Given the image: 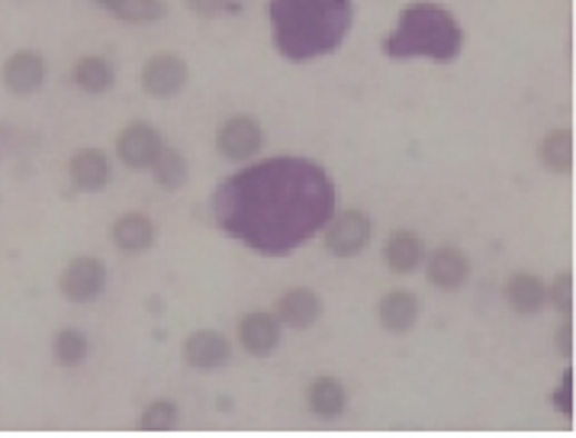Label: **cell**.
<instances>
[{
	"instance_id": "6da1fadb",
	"label": "cell",
	"mask_w": 576,
	"mask_h": 438,
	"mask_svg": "<svg viewBox=\"0 0 576 438\" xmlns=\"http://www.w3.org/2000/svg\"><path fill=\"white\" fill-rule=\"evenodd\" d=\"M335 213L329 171L300 156H280L236 171L212 193L216 226L245 249L280 258L316 239Z\"/></svg>"
},
{
	"instance_id": "7a4b0ae2",
	"label": "cell",
	"mask_w": 576,
	"mask_h": 438,
	"mask_svg": "<svg viewBox=\"0 0 576 438\" xmlns=\"http://www.w3.org/2000/svg\"><path fill=\"white\" fill-rule=\"evenodd\" d=\"M274 49L290 62H312L335 52L355 23V0H271Z\"/></svg>"
},
{
	"instance_id": "3957f363",
	"label": "cell",
	"mask_w": 576,
	"mask_h": 438,
	"mask_svg": "<svg viewBox=\"0 0 576 438\" xmlns=\"http://www.w3.org/2000/svg\"><path fill=\"white\" fill-rule=\"evenodd\" d=\"M464 49V27L457 17L431 0H416L399 10L396 27L384 39V56L396 62L428 59V62H455Z\"/></svg>"
},
{
	"instance_id": "277c9868",
	"label": "cell",
	"mask_w": 576,
	"mask_h": 438,
	"mask_svg": "<svg viewBox=\"0 0 576 438\" xmlns=\"http://www.w3.org/2000/svg\"><path fill=\"white\" fill-rule=\"evenodd\" d=\"M322 239H326V251L332 258H341V261L358 258L374 239V219H370V213L355 210V207L351 210H335L332 219L322 229Z\"/></svg>"
},
{
	"instance_id": "5b68a950",
	"label": "cell",
	"mask_w": 576,
	"mask_h": 438,
	"mask_svg": "<svg viewBox=\"0 0 576 438\" xmlns=\"http://www.w3.org/2000/svg\"><path fill=\"white\" fill-rule=\"evenodd\" d=\"M110 271L97 255H78L64 265L59 278V290L71 303H93L107 293Z\"/></svg>"
},
{
	"instance_id": "8992f818",
	"label": "cell",
	"mask_w": 576,
	"mask_h": 438,
	"mask_svg": "<svg viewBox=\"0 0 576 438\" xmlns=\"http://www.w3.org/2000/svg\"><path fill=\"white\" fill-rule=\"evenodd\" d=\"M265 149V129L255 117L248 113H236L229 117L226 123H219L216 129V152L226 158V161H236L245 165Z\"/></svg>"
},
{
	"instance_id": "52a82bcc",
	"label": "cell",
	"mask_w": 576,
	"mask_h": 438,
	"mask_svg": "<svg viewBox=\"0 0 576 438\" xmlns=\"http://www.w3.org/2000/svg\"><path fill=\"white\" fill-rule=\"evenodd\" d=\"M139 81H142V91L155 97V100H171V97H178L187 88L190 68L175 52H158V56H152L149 62L142 64Z\"/></svg>"
},
{
	"instance_id": "ba28073f",
	"label": "cell",
	"mask_w": 576,
	"mask_h": 438,
	"mask_svg": "<svg viewBox=\"0 0 576 438\" xmlns=\"http://www.w3.org/2000/svg\"><path fill=\"white\" fill-rule=\"evenodd\" d=\"M183 365L193 371H222L232 361V342L219 329H193L181 345Z\"/></svg>"
},
{
	"instance_id": "9c48e42d",
	"label": "cell",
	"mask_w": 576,
	"mask_h": 438,
	"mask_svg": "<svg viewBox=\"0 0 576 438\" xmlns=\"http://www.w3.org/2000/svg\"><path fill=\"white\" fill-rule=\"evenodd\" d=\"M423 265L428 283L441 293H457L470 281V271H474L467 251H460L457 246H438V249L425 251Z\"/></svg>"
},
{
	"instance_id": "30bf717a",
	"label": "cell",
	"mask_w": 576,
	"mask_h": 438,
	"mask_svg": "<svg viewBox=\"0 0 576 438\" xmlns=\"http://www.w3.org/2000/svg\"><path fill=\"white\" fill-rule=\"evenodd\" d=\"M161 149H165L161 132L152 123H142V120L122 126L120 136H117V158L129 171H149V165L158 158Z\"/></svg>"
},
{
	"instance_id": "8fae6325",
	"label": "cell",
	"mask_w": 576,
	"mask_h": 438,
	"mask_svg": "<svg viewBox=\"0 0 576 438\" xmlns=\"http://www.w3.org/2000/svg\"><path fill=\"white\" fill-rule=\"evenodd\" d=\"M322 310H326V303L312 287H287L274 303L277 322L287 329H297V332L312 329L322 319Z\"/></svg>"
},
{
	"instance_id": "7c38bea8",
	"label": "cell",
	"mask_w": 576,
	"mask_h": 438,
	"mask_svg": "<svg viewBox=\"0 0 576 438\" xmlns=\"http://www.w3.org/2000/svg\"><path fill=\"white\" fill-rule=\"evenodd\" d=\"M46 74H49V68H46V59L36 52V49H20V52H13L3 68H0V81H3V88L10 91V94H36L42 84H46Z\"/></svg>"
},
{
	"instance_id": "4fadbf2b",
	"label": "cell",
	"mask_w": 576,
	"mask_h": 438,
	"mask_svg": "<svg viewBox=\"0 0 576 438\" xmlns=\"http://www.w3.org/2000/svg\"><path fill=\"white\" fill-rule=\"evenodd\" d=\"M348 400H351V397H348V387H345L341 377L319 375L306 384V409H309L316 419H322V422L341 419V416L348 412Z\"/></svg>"
},
{
	"instance_id": "5bb4252c",
	"label": "cell",
	"mask_w": 576,
	"mask_h": 438,
	"mask_svg": "<svg viewBox=\"0 0 576 438\" xmlns=\"http://www.w3.org/2000/svg\"><path fill=\"white\" fill-rule=\"evenodd\" d=\"M374 316H377L380 329H387L394 336H406L416 329V322L423 316V300L413 290H390L387 297L377 300Z\"/></svg>"
},
{
	"instance_id": "9a60e30c",
	"label": "cell",
	"mask_w": 576,
	"mask_h": 438,
	"mask_svg": "<svg viewBox=\"0 0 576 438\" xmlns=\"http://www.w3.org/2000/svg\"><path fill=\"white\" fill-rule=\"evenodd\" d=\"M68 178L71 185L85 193H100L110 188L113 181V165L110 156L103 149H78L75 156L68 158Z\"/></svg>"
},
{
	"instance_id": "2e32d148",
	"label": "cell",
	"mask_w": 576,
	"mask_h": 438,
	"mask_svg": "<svg viewBox=\"0 0 576 438\" xmlns=\"http://www.w3.org/2000/svg\"><path fill=\"white\" fill-rule=\"evenodd\" d=\"M280 322L268 310H251L239 319V345L251 358H271L280 345Z\"/></svg>"
},
{
	"instance_id": "e0dca14e",
	"label": "cell",
	"mask_w": 576,
	"mask_h": 438,
	"mask_svg": "<svg viewBox=\"0 0 576 438\" xmlns=\"http://www.w3.org/2000/svg\"><path fill=\"white\" fill-rule=\"evenodd\" d=\"M110 239L122 255H142L155 246V222L149 213H139V210H129L120 213L110 226Z\"/></svg>"
},
{
	"instance_id": "ac0fdd59",
	"label": "cell",
	"mask_w": 576,
	"mask_h": 438,
	"mask_svg": "<svg viewBox=\"0 0 576 438\" xmlns=\"http://www.w3.org/2000/svg\"><path fill=\"white\" fill-rule=\"evenodd\" d=\"M384 261L394 275H416L425 261V242L413 229H396L384 242Z\"/></svg>"
},
{
	"instance_id": "d6986e66",
	"label": "cell",
	"mask_w": 576,
	"mask_h": 438,
	"mask_svg": "<svg viewBox=\"0 0 576 438\" xmlns=\"http://www.w3.org/2000/svg\"><path fill=\"white\" fill-rule=\"evenodd\" d=\"M503 297L518 316H535L547 307V283L532 271H516L503 283Z\"/></svg>"
},
{
	"instance_id": "ffe728a7",
	"label": "cell",
	"mask_w": 576,
	"mask_h": 438,
	"mask_svg": "<svg viewBox=\"0 0 576 438\" xmlns=\"http://www.w3.org/2000/svg\"><path fill=\"white\" fill-rule=\"evenodd\" d=\"M538 158L550 175H570L574 171V129H567V126L550 129L538 146Z\"/></svg>"
},
{
	"instance_id": "44dd1931",
	"label": "cell",
	"mask_w": 576,
	"mask_h": 438,
	"mask_svg": "<svg viewBox=\"0 0 576 438\" xmlns=\"http://www.w3.org/2000/svg\"><path fill=\"white\" fill-rule=\"evenodd\" d=\"M71 78H75V84H78L85 94H107V91L117 84L113 64L107 62V59H100V56H85V59H78Z\"/></svg>"
},
{
	"instance_id": "7402d4cb",
	"label": "cell",
	"mask_w": 576,
	"mask_h": 438,
	"mask_svg": "<svg viewBox=\"0 0 576 438\" xmlns=\"http://www.w3.org/2000/svg\"><path fill=\"white\" fill-rule=\"evenodd\" d=\"M52 358L61 368H81L91 358V336L78 326L61 329L59 336L52 339Z\"/></svg>"
},
{
	"instance_id": "603a6c76",
	"label": "cell",
	"mask_w": 576,
	"mask_h": 438,
	"mask_svg": "<svg viewBox=\"0 0 576 438\" xmlns=\"http://www.w3.org/2000/svg\"><path fill=\"white\" fill-rule=\"evenodd\" d=\"M149 171H152L155 185L165 190H178L187 185V178H190V165H187V158L178 152V149H161L158 158H155L152 165H149Z\"/></svg>"
},
{
	"instance_id": "cb8c5ba5",
	"label": "cell",
	"mask_w": 576,
	"mask_h": 438,
	"mask_svg": "<svg viewBox=\"0 0 576 438\" xmlns=\"http://www.w3.org/2000/svg\"><path fill=\"white\" fill-rule=\"evenodd\" d=\"M110 13L129 27H142V23H158L168 13V7L165 0H117Z\"/></svg>"
},
{
	"instance_id": "d4e9b609",
	"label": "cell",
	"mask_w": 576,
	"mask_h": 438,
	"mask_svg": "<svg viewBox=\"0 0 576 438\" xmlns=\"http://www.w3.org/2000/svg\"><path fill=\"white\" fill-rule=\"evenodd\" d=\"M178 422H181V409L168 397L152 400L149 407L142 409V416H139V429L142 432H171V429H178Z\"/></svg>"
},
{
	"instance_id": "484cf974",
	"label": "cell",
	"mask_w": 576,
	"mask_h": 438,
	"mask_svg": "<svg viewBox=\"0 0 576 438\" xmlns=\"http://www.w3.org/2000/svg\"><path fill=\"white\" fill-rule=\"evenodd\" d=\"M547 307H554L560 319L574 316V271L554 275V281L547 283Z\"/></svg>"
},
{
	"instance_id": "4316f807",
	"label": "cell",
	"mask_w": 576,
	"mask_h": 438,
	"mask_svg": "<svg viewBox=\"0 0 576 438\" xmlns=\"http://www.w3.org/2000/svg\"><path fill=\"white\" fill-rule=\"evenodd\" d=\"M550 407L557 409L564 419H574L576 416V404H574V368H567L560 380H557V387H554V394H550Z\"/></svg>"
},
{
	"instance_id": "83f0119b",
	"label": "cell",
	"mask_w": 576,
	"mask_h": 438,
	"mask_svg": "<svg viewBox=\"0 0 576 438\" xmlns=\"http://www.w3.org/2000/svg\"><path fill=\"white\" fill-rule=\"evenodd\" d=\"M183 3H187V10L197 13V17H219L222 10L232 7V0H183Z\"/></svg>"
},
{
	"instance_id": "f1b7e54d",
	"label": "cell",
	"mask_w": 576,
	"mask_h": 438,
	"mask_svg": "<svg viewBox=\"0 0 576 438\" xmlns=\"http://www.w3.org/2000/svg\"><path fill=\"white\" fill-rule=\"evenodd\" d=\"M557 351L570 361L574 358V316H567L560 326H557Z\"/></svg>"
},
{
	"instance_id": "f546056e",
	"label": "cell",
	"mask_w": 576,
	"mask_h": 438,
	"mask_svg": "<svg viewBox=\"0 0 576 438\" xmlns=\"http://www.w3.org/2000/svg\"><path fill=\"white\" fill-rule=\"evenodd\" d=\"M91 3H97V7H103V10H110V7H113L117 0H91Z\"/></svg>"
}]
</instances>
